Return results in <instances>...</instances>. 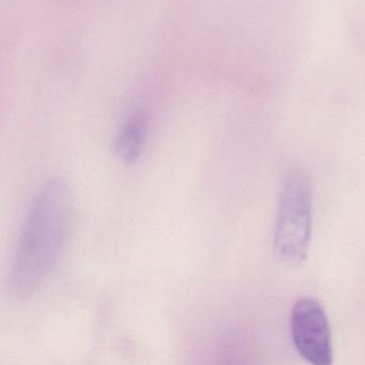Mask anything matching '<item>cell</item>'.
<instances>
[{"mask_svg":"<svg viewBox=\"0 0 365 365\" xmlns=\"http://www.w3.org/2000/svg\"><path fill=\"white\" fill-rule=\"evenodd\" d=\"M72 190L62 179L45 182L32 200L17 240L9 291L29 297L51 274L66 247L73 220Z\"/></svg>","mask_w":365,"mask_h":365,"instance_id":"1","label":"cell"},{"mask_svg":"<svg viewBox=\"0 0 365 365\" xmlns=\"http://www.w3.org/2000/svg\"><path fill=\"white\" fill-rule=\"evenodd\" d=\"M312 237V189L308 175L294 169L285 178L279 200L274 250L282 261L306 259Z\"/></svg>","mask_w":365,"mask_h":365,"instance_id":"2","label":"cell"},{"mask_svg":"<svg viewBox=\"0 0 365 365\" xmlns=\"http://www.w3.org/2000/svg\"><path fill=\"white\" fill-rule=\"evenodd\" d=\"M293 342L310 365H334L331 330L323 306L313 298L294 304L291 317Z\"/></svg>","mask_w":365,"mask_h":365,"instance_id":"3","label":"cell"},{"mask_svg":"<svg viewBox=\"0 0 365 365\" xmlns=\"http://www.w3.org/2000/svg\"><path fill=\"white\" fill-rule=\"evenodd\" d=\"M148 134V119L144 111L130 113L122 124L115 140V151L126 164H133L141 158Z\"/></svg>","mask_w":365,"mask_h":365,"instance_id":"4","label":"cell"},{"mask_svg":"<svg viewBox=\"0 0 365 365\" xmlns=\"http://www.w3.org/2000/svg\"><path fill=\"white\" fill-rule=\"evenodd\" d=\"M219 365H252L246 344L241 339L233 336L224 342Z\"/></svg>","mask_w":365,"mask_h":365,"instance_id":"5","label":"cell"}]
</instances>
